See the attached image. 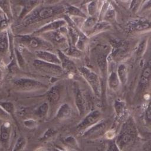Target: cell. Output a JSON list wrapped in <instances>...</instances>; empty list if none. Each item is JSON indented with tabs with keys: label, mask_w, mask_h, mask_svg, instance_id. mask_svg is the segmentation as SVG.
I'll list each match as a JSON object with an SVG mask.
<instances>
[{
	"label": "cell",
	"mask_w": 151,
	"mask_h": 151,
	"mask_svg": "<svg viewBox=\"0 0 151 151\" xmlns=\"http://www.w3.org/2000/svg\"><path fill=\"white\" fill-rule=\"evenodd\" d=\"M65 5L52 4L37 6L21 21L22 25L28 27L40 22L54 18L59 15L65 14Z\"/></svg>",
	"instance_id": "1"
},
{
	"label": "cell",
	"mask_w": 151,
	"mask_h": 151,
	"mask_svg": "<svg viewBox=\"0 0 151 151\" xmlns=\"http://www.w3.org/2000/svg\"><path fill=\"white\" fill-rule=\"evenodd\" d=\"M16 38L20 45L34 52L38 51H52L54 49L53 45L40 35L32 34L18 35Z\"/></svg>",
	"instance_id": "2"
},
{
	"label": "cell",
	"mask_w": 151,
	"mask_h": 151,
	"mask_svg": "<svg viewBox=\"0 0 151 151\" xmlns=\"http://www.w3.org/2000/svg\"><path fill=\"white\" fill-rule=\"evenodd\" d=\"M137 136L134 122L132 118L127 119L122 124L116 139V143L122 150L132 144Z\"/></svg>",
	"instance_id": "3"
},
{
	"label": "cell",
	"mask_w": 151,
	"mask_h": 151,
	"mask_svg": "<svg viewBox=\"0 0 151 151\" xmlns=\"http://www.w3.org/2000/svg\"><path fill=\"white\" fill-rule=\"evenodd\" d=\"M41 35H43L44 36L42 37L51 44L63 48L64 51H65L69 46L67 25L57 30L48 32Z\"/></svg>",
	"instance_id": "4"
},
{
	"label": "cell",
	"mask_w": 151,
	"mask_h": 151,
	"mask_svg": "<svg viewBox=\"0 0 151 151\" xmlns=\"http://www.w3.org/2000/svg\"><path fill=\"white\" fill-rule=\"evenodd\" d=\"M77 69L78 72L90 87L94 94L97 97H100L101 94V83L99 75L86 66H81Z\"/></svg>",
	"instance_id": "5"
},
{
	"label": "cell",
	"mask_w": 151,
	"mask_h": 151,
	"mask_svg": "<svg viewBox=\"0 0 151 151\" xmlns=\"http://www.w3.org/2000/svg\"><path fill=\"white\" fill-rule=\"evenodd\" d=\"M14 88L20 91H34L48 87L45 83L31 78L19 77L12 81Z\"/></svg>",
	"instance_id": "6"
},
{
	"label": "cell",
	"mask_w": 151,
	"mask_h": 151,
	"mask_svg": "<svg viewBox=\"0 0 151 151\" xmlns=\"http://www.w3.org/2000/svg\"><path fill=\"white\" fill-rule=\"evenodd\" d=\"M32 65L40 73L54 77H58L67 74L60 65L48 63L39 59L34 60Z\"/></svg>",
	"instance_id": "7"
},
{
	"label": "cell",
	"mask_w": 151,
	"mask_h": 151,
	"mask_svg": "<svg viewBox=\"0 0 151 151\" xmlns=\"http://www.w3.org/2000/svg\"><path fill=\"white\" fill-rule=\"evenodd\" d=\"M130 44L124 40H113L111 45V51L109 58L114 61H120L124 59L129 54Z\"/></svg>",
	"instance_id": "8"
},
{
	"label": "cell",
	"mask_w": 151,
	"mask_h": 151,
	"mask_svg": "<svg viewBox=\"0 0 151 151\" xmlns=\"http://www.w3.org/2000/svg\"><path fill=\"white\" fill-rule=\"evenodd\" d=\"M129 33H140L151 31V20L145 18H134L129 20L126 25Z\"/></svg>",
	"instance_id": "9"
},
{
	"label": "cell",
	"mask_w": 151,
	"mask_h": 151,
	"mask_svg": "<svg viewBox=\"0 0 151 151\" xmlns=\"http://www.w3.org/2000/svg\"><path fill=\"white\" fill-rule=\"evenodd\" d=\"M101 113L99 110H93L89 112L76 126V130L84 132L100 122Z\"/></svg>",
	"instance_id": "10"
},
{
	"label": "cell",
	"mask_w": 151,
	"mask_h": 151,
	"mask_svg": "<svg viewBox=\"0 0 151 151\" xmlns=\"http://www.w3.org/2000/svg\"><path fill=\"white\" fill-rule=\"evenodd\" d=\"M151 82V60L147 61L139 76L137 84V93L142 94L149 86Z\"/></svg>",
	"instance_id": "11"
},
{
	"label": "cell",
	"mask_w": 151,
	"mask_h": 151,
	"mask_svg": "<svg viewBox=\"0 0 151 151\" xmlns=\"http://www.w3.org/2000/svg\"><path fill=\"white\" fill-rule=\"evenodd\" d=\"M67 25V22L65 19H55L45 24L41 27L35 31L32 34L35 35H40L44 33L57 30Z\"/></svg>",
	"instance_id": "12"
},
{
	"label": "cell",
	"mask_w": 151,
	"mask_h": 151,
	"mask_svg": "<svg viewBox=\"0 0 151 151\" xmlns=\"http://www.w3.org/2000/svg\"><path fill=\"white\" fill-rule=\"evenodd\" d=\"M41 1V0H17L16 4L22 7L18 17V20L21 21L27 15L40 5Z\"/></svg>",
	"instance_id": "13"
},
{
	"label": "cell",
	"mask_w": 151,
	"mask_h": 151,
	"mask_svg": "<svg viewBox=\"0 0 151 151\" xmlns=\"http://www.w3.org/2000/svg\"><path fill=\"white\" fill-rule=\"evenodd\" d=\"M57 54L60 59L61 66L66 74H75L78 72V69L74 62L62 50H57Z\"/></svg>",
	"instance_id": "14"
},
{
	"label": "cell",
	"mask_w": 151,
	"mask_h": 151,
	"mask_svg": "<svg viewBox=\"0 0 151 151\" xmlns=\"http://www.w3.org/2000/svg\"><path fill=\"white\" fill-rule=\"evenodd\" d=\"M11 131V124L7 121L2 123L0 126V145L5 149H8L9 147Z\"/></svg>",
	"instance_id": "15"
},
{
	"label": "cell",
	"mask_w": 151,
	"mask_h": 151,
	"mask_svg": "<svg viewBox=\"0 0 151 151\" xmlns=\"http://www.w3.org/2000/svg\"><path fill=\"white\" fill-rule=\"evenodd\" d=\"M74 93L76 107L80 116H82L86 111V103L82 91L77 83L74 85Z\"/></svg>",
	"instance_id": "16"
},
{
	"label": "cell",
	"mask_w": 151,
	"mask_h": 151,
	"mask_svg": "<svg viewBox=\"0 0 151 151\" xmlns=\"http://www.w3.org/2000/svg\"><path fill=\"white\" fill-rule=\"evenodd\" d=\"M35 55L38 58V59L44 61L45 62L60 65L61 61L60 59L58 57L57 54L53 53L52 51H38L35 52Z\"/></svg>",
	"instance_id": "17"
},
{
	"label": "cell",
	"mask_w": 151,
	"mask_h": 151,
	"mask_svg": "<svg viewBox=\"0 0 151 151\" xmlns=\"http://www.w3.org/2000/svg\"><path fill=\"white\" fill-rule=\"evenodd\" d=\"M46 96L49 104L54 105L57 104L61 97L60 87L57 85L52 86L48 90Z\"/></svg>",
	"instance_id": "18"
},
{
	"label": "cell",
	"mask_w": 151,
	"mask_h": 151,
	"mask_svg": "<svg viewBox=\"0 0 151 151\" xmlns=\"http://www.w3.org/2000/svg\"><path fill=\"white\" fill-rule=\"evenodd\" d=\"M107 82L109 88L112 91H116L119 89L120 85L122 84L117 74L116 70H113L108 74Z\"/></svg>",
	"instance_id": "19"
},
{
	"label": "cell",
	"mask_w": 151,
	"mask_h": 151,
	"mask_svg": "<svg viewBox=\"0 0 151 151\" xmlns=\"http://www.w3.org/2000/svg\"><path fill=\"white\" fill-rule=\"evenodd\" d=\"M72 114V109L70 104L67 103H63L58 107L55 116L57 120H65L70 117Z\"/></svg>",
	"instance_id": "20"
},
{
	"label": "cell",
	"mask_w": 151,
	"mask_h": 151,
	"mask_svg": "<svg viewBox=\"0 0 151 151\" xmlns=\"http://www.w3.org/2000/svg\"><path fill=\"white\" fill-rule=\"evenodd\" d=\"M98 21L99 19L97 17H87L84 19V21L82 23L81 31L87 37H88V34Z\"/></svg>",
	"instance_id": "21"
},
{
	"label": "cell",
	"mask_w": 151,
	"mask_h": 151,
	"mask_svg": "<svg viewBox=\"0 0 151 151\" xmlns=\"http://www.w3.org/2000/svg\"><path fill=\"white\" fill-rule=\"evenodd\" d=\"M10 38L8 31L0 32V54L5 55L9 48Z\"/></svg>",
	"instance_id": "22"
},
{
	"label": "cell",
	"mask_w": 151,
	"mask_h": 151,
	"mask_svg": "<svg viewBox=\"0 0 151 151\" xmlns=\"http://www.w3.org/2000/svg\"><path fill=\"white\" fill-rule=\"evenodd\" d=\"M65 7V14L70 17H73L75 18H80L83 19H86L87 17V15L84 12L76 6L70 4H66Z\"/></svg>",
	"instance_id": "23"
},
{
	"label": "cell",
	"mask_w": 151,
	"mask_h": 151,
	"mask_svg": "<svg viewBox=\"0 0 151 151\" xmlns=\"http://www.w3.org/2000/svg\"><path fill=\"white\" fill-rule=\"evenodd\" d=\"M114 109L116 114V117L119 120L121 119L125 114L126 111V103L120 99H116L114 103Z\"/></svg>",
	"instance_id": "24"
},
{
	"label": "cell",
	"mask_w": 151,
	"mask_h": 151,
	"mask_svg": "<svg viewBox=\"0 0 151 151\" xmlns=\"http://www.w3.org/2000/svg\"><path fill=\"white\" fill-rule=\"evenodd\" d=\"M116 71L121 84L125 85L128 81L129 77L128 68L127 65L123 63H120L117 66Z\"/></svg>",
	"instance_id": "25"
},
{
	"label": "cell",
	"mask_w": 151,
	"mask_h": 151,
	"mask_svg": "<svg viewBox=\"0 0 151 151\" xmlns=\"http://www.w3.org/2000/svg\"><path fill=\"white\" fill-rule=\"evenodd\" d=\"M98 0H93L86 4V9L88 17H97L101 6Z\"/></svg>",
	"instance_id": "26"
},
{
	"label": "cell",
	"mask_w": 151,
	"mask_h": 151,
	"mask_svg": "<svg viewBox=\"0 0 151 151\" xmlns=\"http://www.w3.org/2000/svg\"><path fill=\"white\" fill-rule=\"evenodd\" d=\"M50 104L47 101L43 102L35 110L34 114L39 118H44L48 113Z\"/></svg>",
	"instance_id": "27"
},
{
	"label": "cell",
	"mask_w": 151,
	"mask_h": 151,
	"mask_svg": "<svg viewBox=\"0 0 151 151\" xmlns=\"http://www.w3.org/2000/svg\"><path fill=\"white\" fill-rule=\"evenodd\" d=\"M0 9L5 14L8 19L12 18L11 5L9 0H0Z\"/></svg>",
	"instance_id": "28"
},
{
	"label": "cell",
	"mask_w": 151,
	"mask_h": 151,
	"mask_svg": "<svg viewBox=\"0 0 151 151\" xmlns=\"http://www.w3.org/2000/svg\"><path fill=\"white\" fill-rule=\"evenodd\" d=\"M0 106L11 117L15 119V108L13 103L11 101H0Z\"/></svg>",
	"instance_id": "29"
},
{
	"label": "cell",
	"mask_w": 151,
	"mask_h": 151,
	"mask_svg": "<svg viewBox=\"0 0 151 151\" xmlns=\"http://www.w3.org/2000/svg\"><path fill=\"white\" fill-rule=\"evenodd\" d=\"M143 120L145 125L151 128V100L145 107L143 111Z\"/></svg>",
	"instance_id": "30"
},
{
	"label": "cell",
	"mask_w": 151,
	"mask_h": 151,
	"mask_svg": "<svg viewBox=\"0 0 151 151\" xmlns=\"http://www.w3.org/2000/svg\"><path fill=\"white\" fill-rule=\"evenodd\" d=\"M57 133V132L55 129H53L52 127L48 128L46 130L44 131L42 134L40 136V137L39 138V141H40L41 142H45L49 140L50 139L52 138Z\"/></svg>",
	"instance_id": "31"
},
{
	"label": "cell",
	"mask_w": 151,
	"mask_h": 151,
	"mask_svg": "<svg viewBox=\"0 0 151 151\" xmlns=\"http://www.w3.org/2000/svg\"><path fill=\"white\" fill-rule=\"evenodd\" d=\"M27 145V140L22 136L19 137L12 150V151H23Z\"/></svg>",
	"instance_id": "32"
},
{
	"label": "cell",
	"mask_w": 151,
	"mask_h": 151,
	"mask_svg": "<svg viewBox=\"0 0 151 151\" xmlns=\"http://www.w3.org/2000/svg\"><path fill=\"white\" fill-rule=\"evenodd\" d=\"M147 47V40L145 39L141 41L135 48V53L138 57H141L145 52Z\"/></svg>",
	"instance_id": "33"
},
{
	"label": "cell",
	"mask_w": 151,
	"mask_h": 151,
	"mask_svg": "<svg viewBox=\"0 0 151 151\" xmlns=\"http://www.w3.org/2000/svg\"><path fill=\"white\" fill-rule=\"evenodd\" d=\"M63 141L65 144L72 147H76L78 146V143L77 142L76 139L73 136H68L64 137Z\"/></svg>",
	"instance_id": "34"
},
{
	"label": "cell",
	"mask_w": 151,
	"mask_h": 151,
	"mask_svg": "<svg viewBox=\"0 0 151 151\" xmlns=\"http://www.w3.org/2000/svg\"><path fill=\"white\" fill-rule=\"evenodd\" d=\"M23 124L28 129H34L37 126V122L34 119H27L24 120Z\"/></svg>",
	"instance_id": "35"
},
{
	"label": "cell",
	"mask_w": 151,
	"mask_h": 151,
	"mask_svg": "<svg viewBox=\"0 0 151 151\" xmlns=\"http://www.w3.org/2000/svg\"><path fill=\"white\" fill-rule=\"evenodd\" d=\"M8 18H4L0 21V31H6L8 27Z\"/></svg>",
	"instance_id": "36"
},
{
	"label": "cell",
	"mask_w": 151,
	"mask_h": 151,
	"mask_svg": "<svg viewBox=\"0 0 151 151\" xmlns=\"http://www.w3.org/2000/svg\"><path fill=\"white\" fill-rule=\"evenodd\" d=\"M107 151H122L115 142H111L108 146Z\"/></svg>",
	"instance_id": "37"
},
{
	"label": "cell",
	"mask_w": 151,
	"mask_h": 151,
	"mask_svg": "<svg viewBox=\"0 0 151 151\" xmlns=\"http://www.w3.org/2000/svg\"><path fill=\"white\" fill-rule=\"evenodd\" d=\"M11 117L10 115L8 114L0 106V119L7 121Z\"/></svg>",
	"instance_id": "38"
},
{
	"label": "cell",
	"mask_w": 151,
	"mask_h": 151,
	"mask_svg": "<svg viewBox=\"0 0 151 151\" xmlns=\"http://www.w3.org/2000/svg\"><path fill=\"white\" fill-rule=\"evenodd\" d=\"M149 8H151V0H149L146 2H145L144 4L142 5V9H147Z\"/></svg>",
	"instance_id": "39"
},
{
	"label": "cell",
	"mask_w": 151,
	"mask_h": 151,
	"mask_svg": "<svg viewBox=\"0 0 151 151\" xmlns=\"http://www.w3.org/2000/svg\"><path fill=\"white\" fill-rule=\"evenodd\" d=\"M61 0H47L48 2V4L49 5H52V4H55L57 2L60 1Z\"/></svg>",
	"instance_id": "40"
},
{
	"label": "cell",
	"mask_w": 151,
	"mask_h": 151,
	"mask_svg": "<svg viewBox=\"0 0 151 151\" xmlns=\"http://www.w3.org/2000/svg\"><path fill=\"white\" fill-rule=\"evenodd\" d=\"M93 0H81V4L82 5H86L87 4H88V2H90V1H91Z\"/></svg>",
	"instance_id": "41"
},
{
	"label": "cell",
	"mask_w": 151,
	"mask_h": 151,
	"mask_svg": "<svg viewBox=\"0 0 151 151\" xmlns=\"http://www.w3.org/2000/svg\"><path fill=\"white\" fill-rule=\"evenodd\" d=\"M36 151H47V150H46V149H45V148H44V147H40V148H38V149H37Z\"/></svg>",
	"instance_id": "42"
},
{
	"label": "cell",
	"mask_w": 151,
	"mask_h": 151,
	"mask_svg": "<svg viewBox=\"0 0 151 151\" xmlns=\"http://www.w3.org/2000/svg\"><path fill=\"white\" fill-rule=\"evenodd\" d=\"M54 151H65V150H63V149H61L60 148H58V147H55L54 149Z\"/></svg>",
	"instance_id": "43"
},
{
	"label": "cell",
	"mask_w": 151,
	"mask_h": 151,
	"mask_svg": "<svg viewBox=\"0 0 151 151\" xmlns=\"http://www.w3.org/2000/svg\"><path fill=\"white\" fill-rule=\"evenodd\" d=\"M149 0H142V4H144L145 2H146L147 1H148Z\"/></svg>",
	"instance_id": "44"
},
{
	"label": "cell",
	"mask_w": 151,
	"mask_h": 151,
	"mask_svg": "<svg viewBox=\"0 0 151 151\" xmlns=\"http://www.w3.org/2000/svg\"><path fill=\"white\" fill-rule=\"evenodd\" d=\"M4 14L3 11L0 9V15H2V14Z\"/></svg>",
	"instance_id": "45"
}]
</instances>
